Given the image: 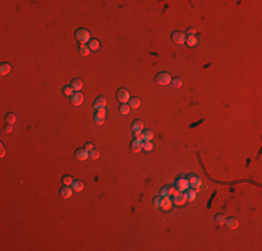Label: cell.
I'll use <instances>...</instances> for the list:
<instances>
[{
  "mask_svg": "<svg viewBox=\"0 0 262 251\" xmlns=\"http://www.w3.org/2000/svg\"><path fill=\"white\" fill-rule=\"evenodd\" d=\"M215 222H216L218 225H225L226 223V216L222 214H218L216 216H215Z\"/></svg>",
  "mask_w": 262,
  "mask_h": 251,
  "instance_id": "29",
  "label": "cell"
},
{
  "mask_svg": "<svg viewBox=\"0 0 262 251\" xmlns=\"http://www.w3.org/2000/svg\"><path fill=\"white\" fill-rule=\"evenodd\" d=\"M177 191H179V190H177L176 187H173V186H166V187H163L161 190V197H163V195H169V197H170V195L176 194Z\"/></svg>",
  "mask_w": 262,
  "mask_h": 251,
  "instance_id": "13",
  "label": "cell"
},
{
  "mask_svg": "<svg viewBox=\"0 0 262 251\" xmlns=\"http://www.w3.org/2000/svg\"><path fill=\"white\" fill-rule=\"evenodd\" d=\"M89 53H91L89 46H87V45H81L80 46V55L81 56H89Z\"/></svg>",
  "mask_w": 262,
  "mask_h": 251,
  "instance_id": "27",
  "label": "cell"
},
{
  "mask_svg": "<svg viewBox=\"0 0 262 251\" xmlns=\"http://www.w3.org/2000/svg\"><path fill=\"white\" fill-rule=\"evenodd\" d=\"M186 197H187V201L193 202L194 200L196 198V190H195V188H194V190H187Z\"/></svg>",
  "mask_w": 262,
  "mask_h": 251,
  "instance_id": "22",
  "label": "cell"
},
{
  "mask_svg": "<svg viewBox=\"0 0 262 251\" xmlns=\"http://www.w3.org/2000/svg\"><path fill=\"white\" fill-rule=\"evenodd\" d=\"M141 138L142 141H152L154 140V131H151V130H145V131H142L141 134Z\"/></svg>",
  "mask_w": 262,
  "mask_h": 251,
  "instance_id": "19",
  "label": "cell"
},
{
  "mask_svg": "<svg viewBox=\"0 0 262 251\" xmlns=\"http://www.w3.org/2000/svg\"><path fill=\"white\" fill-rule=\"evenodd\" d=\"M99 156H101L99 151H95V149H92V151L89 152V158H92V159H98Z\"/></svg>",
  "mask_w": 262,
  "mask_h": 251,
  "instance_id": "32",
  "label": "cell"
},
{
  "mask_svg": "<svg viewBox=\"0 0 262 251\" xmlns=\"http://www.w3.org/2000/svg\"><path fill=\"white\" fill-rule=\"evenodd\" d=\"M82 87H84V84H82V81L80 78H74L71 81V88L74 89V92H78V91H81Z\"/></svg>",
  "mask_w": 262,
  "mask_h": 251,
  "instance_id": "17",
  "label": "cell"
},
{
  "mask_svg": "<svg viewBox=\"0 0 262 251\" xmlns=\"http://www.w3.org/2000/svg\"><path fill=\"white\" fill-rule=\"evenodd\" d=\"M172 84H173L174 88H180L181 87V80L180 78H173L172 80Z\"/></svg>",
  "mask_w": 262,
  "mask_h": 251,
  "instance_id": "33",
  "label": "cell"
},
{
  "mask_svg": "<svg viewBox=\"0 0 262 251\" xmlns=\"http://www.w3.org/2000/svg\"><path fill=\"white\" fill-rule=\"evenodd\" d=\"M106 120V112L105 110H96L95 116H94V122L96 123L98 125H102Z\"/></svg>",
  "mask_w": 262,
  "mask_h": 251,
  "instance_id": "10",
  "label": "cell"
},
{
  "mask_svg": "<svg viewBox=\"0 0 262 251\" xmlns=\"http://www.w3.org/2000/svg\"><path fill=\"white\" fill-rule=\"evenodd\" d=\"M226 225L229 226L230 229H237V226H239V221H237L236 218H229V219H226Z\"/></svg>",
  "mask_w": 262,
  "mask_h": 251,
  "instance_id": "24",
  "label": "cell"
},
{
  "mask_svg": "<svg viewBox=\"0 0 262 251\" xmlns=\"http://www.w3.org/2000/svg\"><path fill=\"white\" fill-rule=\"evenodd\" d=\"M74 156H76V159H78V161H87V159L89 158V152L84 148H80L76 151Z\"/></svg>",
  "mask_w": 262,
  "mask_h": 251,
  "instance_id": "12",
  "label": "cell"
},
{
  "mask_svg": "<svg viewBox=\"0 0 262 251\" xmlns=\"http://www.w3.org/2000/svg\"><path fill=\"white\" fill-rule=\"evenodd\" d=\"M71 187H73V190H74V193H80V191L84 190V183H82L81 180H74Z\"/></svg>",
  "mask_w": 262,
  "mask_h": 251,
  "instance_id": "18",
  "label": "cell"
},
{
  "mask_svg": "<svg viewBox=\"0 0 262 251\" xmlns=\"http://www.w3.org/2000/svg\"><path fill=\"white\" fill-rule=\"evenodd\" d=\"M144 149H145V151H148V152L152 151V149H154V145H152V142H151V141H147V142H145V144H144Z\"/></svg>",
  "mask_w": 262,
  "mask_h": 251,
  "instance_id": "34",
  "label": "cell"
},
{
  "mask_svg": "<svg viewBox=\"0 0 262 251\" xmlns=\"http://www.w3.org/2000/svg\"><path fill=\"white\" fill-rule=\"evenodd\" d=\"M195 34H196V31L194 30V28H188V30H187L186 37H195Z\"/></svg>",
  "mask_w": 262,
  "mask_h": 251,
  "instance_id": "35",
  "label": "cell"
},
{
  "mask_svg": "<svg viewBox=\"0 0 262 251\" xmlns=\"http://www.w3.org/2000/svg\"><path fill=\"white\" fill-rule=\"evenodd\" d=\"M116 96H117V101H119V102H121V103H127L128 101H130V92H128L126 88L117 89Z\"/></svg>",
  "mask_w": 262,
  "mask_h": 251,
  "instance_id": "3",
  "label": "cell"
},
{
  "mask_svg": "<svg viewBox=\"0 0 262 251\" xmlns=\"http://www.w3.org/2000/svg\"><path fill=\"white\" fill-rule=\"evenodd\" d=\"M10 71H11V66L9 63H3L0 66V74L2 76H7V74H10Z\"/></svg>",
  "mask_w": 262,
  "mask_h": 251,
  "instance_id": "20",
  "label": "cell"
},
{
  "mask_svg": "<svg viewBox=\"0 0 262 251\" xmlns=\"http://www.w3.org/2000/svg\"><path fill=\"white\" fill-rule=\"evenodd\" d=\"M89 49L91 50H99L101 49V42H99L98 39H91L89 41Z\"/></svg>",
  "mask_w": 262,
  "mask_h": 251,
  "instance_id": "23",
  "label": "cell"
},
{
  "mask_svg": "<svg viewBox=\"0 0 262 251\" xmlns=\"http://www.w3.org/2000/svg\"><path fill=\"white\" fill-rule=\"evenodd\" d=\"M73 193H74L73 187H70V186H64V187L60 190V197H62V198H70V197L73 195Z\"/></svg>",
  "mask_w": 262,
  "mask_h": 251,
  "instance_id": "16",
  "label": "cell"
},
{
  "mask_svg": "<svg viewBox=\"0 0 262 251\" xmlns=\"http://www.w3.org/2000/svg\"><path fill=\"white\" fill-rule=\"evenodd\" d=\"M161 198L162 197H156V198H154V205L155 207H161Z\"/></svg>",
  "mask_w": 262,
  "mask_h": 251,
  "instance_id": "37",
  "label": "cell"
},
{
  "mask_svg": "<svg viewBox=\"0 0 262 251\" xmlns=\"http://www.w3.org/2000/svg\"><path fill=\"white\" fill-rule=\"evenodd\" d=\"M187 45H188V46H195V45H198V38L196 37H187Z\"/></svg>",
  "mask_w": 262,
  "mask_h": 251,
  "instance_id": "28",
  "label": "cell"
},
{
  "mask_svg": "<svg viewBox=\"0 0 262 251\" xmlns=\"http://www.w3.org/2000/svg\"><path fill=\"white\" fill-rule=\"evenodd\" d=\"M82 102H84V95L81 92H76L71 96V103L74 106H81Z\"/></svg>",
  "mask_w": 262,
  "mask_h": 251,
  "instance_id": "14",
  "label": "cell"
},
{
  "mask_svg": "<svg viewBox=\"0 0 262 251\" xmlns=\"http://www.w3.org/2000/svg\"><path fill=\"white\" fill-rule=\"evenodd\" d=\"M155 81H156L158 85H169L172 83V77L167 73H159L155 78Z\"/></svg>",
  "mask_w": 262,
  "mask_h": 251,
  "instance_id": "2",
  "label": "cell"
},
{
  "mask_svg": "<svg viewBox=\"0 0 262 251\" xmlns=\"http://www.w3.org/2000/svg\"><path fill=\"white\" fill-rule=\"evenodd\" d=\"M128 102H130V108H131V109H138V108L141 106V101L138 99V98H131Z\"/></svg>",
  "mask_w": 262,
  "mask_h": 251,
  "instance_id": "25",
  "label": "cell"
},
{
  "mask_svg": "<svg viewBox=\"0 0 262 251\" xmlns=\"http://www.w3.org/2000/svg\"><path fill=\"white\" fill-rule=\"evenodd\" d=\"M172 41H173L174 43H177V45H183V43H186L187 37H186V34L177 31V32L172 34Z\"/></svg>",
  "mask_w": 262,
  "mask_h": 251,
  "instance_id": "4",
  "label": "cell"
},
{
  "mask_svg": "<svg viewBox=\"0 0 262 251\" xmlns=\"http://www.w3.org/2000/svg\"><path fill=\"white\" fill-rule=\"evenodd\" d=\"M0 148H2V154H0V156H2V158H4V155H6V148H4V144H2V145H0Z\"/></svg>",
  "mask_w": 262,
  "mask_h": 251,
  "instance_id": "39",
  "label": "cell"
},
{
  "mask_svg": "<svg viewBox=\"0 0 262 251\" xmlns=\"http://www.w3.org/2000/svg\"><path fill=\"white\" fill-rule=\"evenodd\" d=\"M173 204L179 205V207H181V205H184L187 202V197H186V193H179L177 191L176 194L173 195Z\"/></svg>",
  "mask_w": 262,
  "mask_h": 251,
  "instance_id": "8",
  "label": "cell"
},
{
  "mask_svg": "<svg viewBox=\"0 0 262 251\" xmlns=\"http://www.w3.org/2000/svg\"><path fill=\"white\" fill-rule=\"evenodd\" d=\"M11 131H13V125L7 124L6 127H4V133H7V134H9V133H11Z\"/></svg>",
  "mask_w": 262,
  "mask_h": 251,
  "instance_id": "38",
  "label": "cell"
},
{
  "mask_svg": "<svg viewBox=\"0 0 262 251\" xmlns=\"http://www.w3.org/2000/svg\"><path fill=\"white\" fill-rule=\"evenodd\" d=\"M62 182H63V184H64V186H71L74 180H73L71 176H64V177L62 179Z\"/></svg>",
  "mask_w": 262,
  "mask_h": 251,
  "instance_id": "31",
  "label": "cell"
},
{
  "mask_svg": "<svg viewBox=\"0 0 262 251\" xmlns=\"http://www.w3.org/2000/svg\"><path fill=\"white\" fill-rule=\"evenodd\" d=\"M16 120H17V116L14 115L13 112H10V113H7V115H6V123H7V124L13 125L14 123H16Z\"/></svg>",
  "mask_w": 262,
  "mask_h": 251,
  "instance_id": "26",
  "label": "cell"
},
{
  "mask_svg": "<svg viewBox=\"0 0 262 251\" xmlns=\"http://www.w3.org/2000/svg\"><path fill=\"white\" fill-rule=\"evenodd\" d=\"M76 39L78 41L81 45H85L87 42L91 41V32L87 28H80L76 31Z\"/></svg>",
  "mask_w": 262,
  "mask_h": 251,
  "instance_id": "1",
  "label": "cell"
},
{
  "mask_svg": "<svg viewBox=\"0 0 262 251\" xmlns=\"http://www.w3.org/2000/svg\"><path fill=\"white\" fill-rule=\"evenodd\" d=\"M142 148H144V141H142V138H140V137L133 138V141H131V149H133V152H140Z\"/></svg>",
  "mask_w": 262,
  "mask_h": 251,
  "instance_id": "5",
  "label": "cell"
},
{
  "mask_svg": "<svg viewBox=\"0 0 262 251\" xmlns=\"http://www.w3.org/2000/svg\"><path fill=\"white\" fill-rule=\"evenodd\" d=\"M106 105H108V101H106V98H103V96H99L98 99H95V102H94V109H95V110H105Z\"/></svg>",
  "mask_w": 262,
  "mask_h": 251,
  "instance_id": "9",
  "label": "cell"
},
{
  "mask_svg": "<svg viewBox=\"0 0 262 251\" xmlns=\"http://www.w3.org/2000/svg\"><path fill=\"white\" fill-rule=\"evenodd\" d=\"M130 110H131V108H130V105L128 103H121L120 106H119V112H120V115H128L130 113Z\"/></svg>",
  "mask_w": 262,
  "mask_h": 251,
  "instance_id": "21",
  "label": "cell"
},
{
  "mask_svg": "<svg viewBox=\"0 0 262 251\" xmlns=\"http://www.w3.org/2000/svg\"><path fill=\"white\" fill-rule=\"evenodd\" d=\"M142 129H144V123H142V120H135V122L133 123V133H134L135 137H140V138H141Z\"/></svg>",
  "mask_w": 262,
  "mask_h": 251,
  "instance_id": "6",
  "label": "cell"
},
{
  "mask_svg": "<svg viewBox=\"0 0 262 251\" xmlns=\"http://www.w3.org/2000/svg\"><path fill=\"white\" fill-rule=\"evenodd\" d=\"M63 94H64L66 96H73L74 95V89H73L71 87H64V88H63Z\"/></svg>",
  "mask_w": 262,
  "mask_h": 251,
  "instance_id": "30",
  "label": "cell"
},
{
  "mask_svg": "<svg viewBox=\"0 0 262 251\" xmlns=\"http://www.w3.org/2000/svg\"><path fill=\"white\" fill-rule=\"evenodd\" d=\"M188 183H190V186L193 188H195V190H198V188L202 186V180H201L200 177H196V176H191V177L188 179Z\"/></svg>",
  "mask_w": 262,
  "mask_h": 251,
  "instance_id": "15",
  "label": "cell"
},
{
  "mask_svg": "<svg viewBox=\"0 0 262 251\" xmlns=\"http://www.w3.org/2000/svg\"><path fill=\"white\" fill-rule=\"evenodd\" d=\"M172 205H173V202H172L170 197L169 195H163L161 198V208L165 209V211H169V209L172 208Z\"/></svg>",
  "mask_w": 262,
  "mask_h": 251,
  "instance_id": "11",
  "label": "cell"
},
{
  "mask_svg": "<svg viewBox=\"0 0 262 251\" xmlns=\"http://www.w3.org/2000/svg\"><path fill=\"white\" fill-rule=\"evenodd\" d=\"M84 149H87L88 152H91L92 149H94V144H92V142H87L85 145H84Z\"/></svg>",
  "mask_w": 262,
  "mask_h": 251,
  "instance_id": "36",
  "label": "cell"
},
{
  "mask_svg": "<svg viewBox=\"0 0 262 251\" xmlns=\"http://www.w3.org/2000/svg\"><path fill=\"white\" fill-rule=\"evenodd\" d=\"M188 187H190V183H188V180H187V179H184V177L177 179L176 188L179 190V191H187V190H188Z\"/></svg>",
  "mask_w": 262,
  "mask_h": 251,
  "instance_id": "7",
  "label": "cell"
}]
</instances>
